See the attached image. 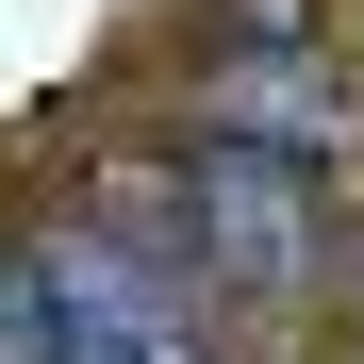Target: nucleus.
I'll use <instances>...</instances> for the list:
<instances>
[{"label":"nucleus","mask_w":364,"mask_h":364,"mask_svg":"<svg viewBox=\"0 0 364 364\" xmlns=\"http://www.w3.org/2000/svg\"><path fill=\"white\" fill-rule=\"evenodd\" d=\"M17 364H199V331H182L166 282H133L100 232H50L17 265Z\"/></svg>","instance_id":"nucleus-1"},{"label":"nucleus","mask_w":364,"mask_h":364,"mask_svg":"<svg viewBox=\"0 0 364 364\" xmlns=\"http://www.w3.org/2000/svg\"><path fill=\"white\" fill-rule=\"evenodd\" d=\"M199 215H215V265H232V282H282V265H298V182H282V166L199 149Z\"/></svg>","instance_id":"nucleus-2"}]
</instances>
